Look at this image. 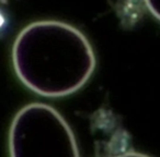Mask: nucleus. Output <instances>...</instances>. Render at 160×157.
<instances>
[{
  "instance_id": "f257e3e1",
  "label": "nucleus",
  "mask_w": 160,
  "mask_h": 157,
  "mask_svg": "<svg viewBox=\"0 0 160 157\" xmlns=\"http://www.w3.org/2000/svg\"><path fill=\"white\" fill-rule=\"evenodd\" d=\"M19 80L45 97L79 91L96 69L94 50L81 31L66 22L43 20L27 25L12 47Z\"/></svg>"
},
{
  "instance_id": "20e7f679",
  "label": "nucleus",
  "mask_w": 160,
  "mask_h": 157,
  "mask_svg": "<svg viewBox=\"0 0 160 157\" xmlns=\"http://www.w3.org/2000/svg\"><path fill=\"white\" fill-rule=\"evenodd\" d=\"M115 157H150V156L142 154V153H125V154L118 155V156Z\"/></svg>"
},
{
  "instance_id": "f03ea898",
  "label": "nucleus",
  "mask_w": 160,
  "mask_h": 157,
  "mask_svg": "<svg viewBox=\"0 0 160 157\" xmlns=\"http://www.w3.org/2000/svg\"><path fill=\"white\" fill-rule=\"evenodd\" d=\"M10 157H80L67 121L52 106L32 103L17 113L9 131Z\"/></svg>"
},
{
  "instance_id": "7ed1b4c3",
  "label": "nucleus",
  "mask_w": 160,
  "mask_h": 157,
  "mask_svg": "<svg viewBox=\"0 0 160 157\" xmlns=\"http://www.w3.org/2000/svg\"><path fill=\"white\" fill-rule=\"evenodd\" d=\"M144 2L151 16L160 21V0H144Z\"/></svg>"
}]
</instances>
